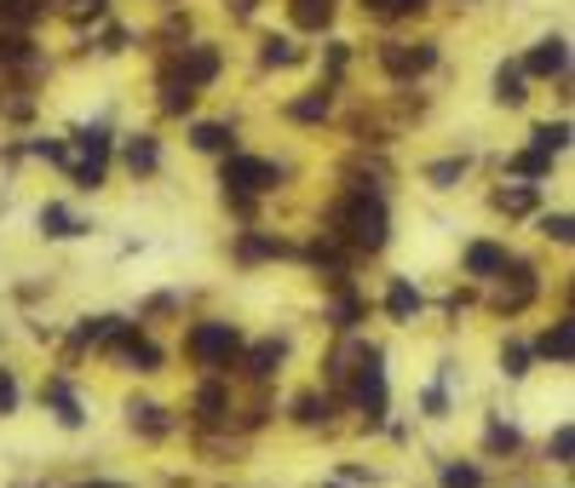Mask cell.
<instances>
[{
    "mask_svg": "<svg viewBox=\"0 0 575 488\" xmlns=\"http://www.w3.org/2000/svg\"><path fill=\"white\" fill-rule=\"evenodd\" d=\"M329 236H340L345 247L357 253H380L391 242V213L380 190H345L329 208Z\"/></svg>",
    "mask_w": 575,
    "mask_h": 488,
    "instance_id": "1",
    "label": "cell"
},
{
    "mask_svg": "<svg viewBox=\"0 0 575 488\" xmlns=\"http://www.w3.org/2000/svg\"><path fill=\"white\" fill-rule=\"evenodd\" d=\"M283 167H270L259 156H224V201H231L236 213H254V196L277 190Z\"/></svg>",
    "mask_w": 575,
    "mask_h": 488,
    "instance_id": "2",
    "label": "cell"
},
{
    "mask_svg": "<svg viewBox=\"0 0 575 488\" xmlns=\"http://www.w3.org/2000/svg\"><path fill=\"white\" fill-rule=\"evenodd\" d=\"M236 351H242V333H236V322H196L190 333H185V356L196 368H208V374H219V368H231L236 363Z\"/></svg>",
    "mask_w": 575,
    "mask_h": 488,
    "instance_id": "3",
    "label": "cell"
},
{
    "mask_svg": "<svg viewBox=\"0 0 575 488\" xmlns=\"http://www.w3.org/2000/svg\"><path fill=\"white\" fill-rule=\"evenodd\" d=\"M104 167H110V126H81L75 133V156H69V178L81 190H98Z\"/></svg>",
    "mask_w": 575,
    "mask_h": 488,
    "instance_id": "4",
    "label": "cell"
},
{
    "mask_svg": "<svg viewBox=\"0 0 575 488\" xmlns=\"http://www.w3.org/2000/svg\"><path fill=\"white\" fill-rule=\"evenodd\" d=\"M438 64V41H386L380 46V69L391 81H414V75H427Z\"/></svg>",
    "mask_w": 575,
    "mask_h": 488,
    "instance_id": "5",
    "label": "cell"
},
{
    "mask_svg": "<svg viewBox=\"0 0 575 488\" xmlns=\"http://www.w3.org/2000/svg\"><path fill=\"white\" fill-rule=\"evenodd\" d=\"M167 75H173V81H179L185 92H202V87H213V81H219V46H208V41L185 46V53H179V64H173Z\"/></svg>",
    "mask_w": 575,
    "mask_h": 488,
    "instance_id": "6",
    "label": "cell"
},
{
    "mask_svg": "<svg viewBox=\"0 0 575 488\" xmlns=\"http://www.w3.org/2000/svg\"><path fill=\"white\" fill-rule=\"evenodd\" d=\"M345 397H352L368 420L386 414V368H380V351L363 356V368H357V379H352V391H345Z\"/></svg>",
    "mask_w": 575,
    "mask_h": 488,
    "instance_id": "7",
    "label": "cell"
},
{
    "mask_svg": "<svg viewBox=\"0 0 575 488\" xmlns=\"http://www.w3.org/2000/svg\"><path fill=\"white\" fill-rule=\"evenodd\" d=\"M507 281H501V293H495V311H523V304H530L535 293H541V276H535V265H512L507 259V270H501Z\"/></svg>",
    "mask_w": 575,
    "mask_h": 488,
    "instance_id": "8",
    "label": "cell"
},
{
    "mask_svg": "<svg viewBox=\"0 0 575 488\" xmlns=\"http://www.w3.org/2000/svg\"><path fill=\"white\" fill-rule=\"evenodd\" d=\"M518 69H523V75H541V81H553V75L564 81V75H570V41H564V35H546V41H535V53L523 58Z\"/></svg>",
    "mask_w": 575,
    "mask_h": 488,
    "instance_id": "9",
    "label": "cell"
},
{
    "mask_svg": "<svg viewBox=\"0 0 575 488\" xmlns=\"http://www.w3.org/2000/svg\"><path fill=\"white\" fill-rule=\"evenodd\" d=\"M110 351H115V363H121V368H133V374H156V368H162V351L150 345L144 333H133V328L121 333V340H115Z\"/></svg>",
    "mask_w": 575,
    "mask_h": 488,
    "instance_id": "10",
    "label": "cell"
},
{
    "mask_svg": "<svg viewBox=\"0 0 575 488\" xmlns=\"http://www.w3.org/2000/svg\"><path fill=\"white\" fill-rule=\"evenodd\" d=\"M41 402L53 408V420H58L64 431H75V425L87 420V414H81V397L69 391V379H46V385H41Z\"/></svg>",
    "mask_w": 575,
    "mask_h": 488,
    "instance_id": "11",
    "label": "cell"
},
{
    "mask_svg": "<svg viewBox=\"0 0 575 488\" xmlns=\"http://www.w3.org/2000/svg\"><path fill=\"white\" fill-rule=\"evenodd\" d=\"M121 162H128V173H133V178H150V173L162 167V144L150 138V133H133L128 144H121Z\"/></svg>",
    "mask_w": 575,
    "mask_h": 488,
    "instance_id": "12",
    "label": "cell"
},
{
    "mask_svg": "<svg viewBox=\"0 0 575 488\" xmlns=\"http://www.w3.org/2000/svg\"><path fill=\"white\" fill-rule=\"evenodd\" d=\"M530 356H546V363H559V368H564L570 356H575V322H570V317H564V322H553V328H546L541 340H535V351H530Z\"/></svg>",
    "mask_w": 575,
    "mask_h": 488,
    "instance_id": "13",
    "label": "cell"
},
{
    "mask_svg": "<svg viewBox=\"0 0 575 488\" xmlns=\"http://www.w3.org/2000/svg\"><path fill=\"white\" fill-rule=\"evenodd\" d=\"M501 270H507V247H501V242H472V247H466V276L495 281Z\"/></svg>",
    "mask_w": 575,
    "mask_h": 488,
    "instance_id": "14",
    "label": "cell"
},
{
    "mask_svg": "<svg viewBox=\"0 0 575 488\" xmlns=\"http://www.w3.org/2000/svg\"><path fill=\"white\" fill-rule=\"evenodd\" d=\"M288 242L283 236H259V230H242L236 236V265H259V259H283Z\"/></svg>",
    "mask_w": 575,
    "mask_h": 488,
    "instance_id": "15",
    "label": "cell"
},
{
    "mask_svg": "<svg viewBox=\"0 0 575 488\" xmlns=\"http://www.w3.org/2000/svg\"><path fill=\"white\" fill-rule=\"evenodd\" d=\"M363 356H368V345H357V340H345L334 356H329V385L345 397V385H352V374L363 368Z\"/></svg>",
    "mask_w": 575,
    "mask_h": 488,
    "instance_id": "16",
    "label": "cell"
},
{
    "mask_svg": "<svg viewBox=\"0 0 575 488\" xmlns=\"http://www.w3.org/2000/svg\"><path fill=\"white\" fill-rule=\"evenodd\" d=\"M128 328H133L128 317H87L81 328H75V345H115Z\"/></svg>",
    "mask_w": 575,
    "mask_h": 488,
    "instance_id": "17",
    "label": "cell"
},
{
    "mask_svg": "<svg viewBox=\"0 0 575 488\" xmlns=\"http://www.w3.org/2000/svg\"><path fill=\"white\" fill-rule=\"evenodd\" d=\"M190 144L196 149H208V156H236V133L224 121H202V126H190Z\"/></svg>",
    "mask_w": 575,
    "mask_h": 488,
    "instance_id": "18",
    "label": "cell"
},
{
    "mask_svg": "<svg viewBox=\"0 0 575 488\" xmlns=\"http://www.w3.org/2000/svg\"><path fill=\"white\" fill-rule=\"evenodd\" d=\"M329 110H334V92H322V87H311V92H299L294 104H288V121H299V126H311V121H329Z\"/></svg>",
    "mask_w": 575,
    "mask_h": 488,
    "instance_id": "19",
    "label": "cell"
},
{
    "mask_svg": "<svg viewBox=\"0 0 575 488\" xmlns=\"http://www.w3.org/2000/svg\"><path fill=\"white\" fill-rule=\"evenodd\" d=\"M224 414H231V397H224V385H219V379L196 385V420H202V425H219Z\"/></svg>",
    "mask_w": 575,
    "mask_h": 488,
    "instance_id": "20",
    "label": "cell"
},
{
    "mask_svg": "<svg viewBox=\"0 0 575 488\" xmlns=\"http://www.w3.org/2000/svg\"><path fill=\"white\" fill-rule=\"evenodd\" d=\"M294 30H329L334 23V0H288Z\"/></svg>",
    "mask_w": 575,
    "mask_h": 488,
    "instance_id": "21",
    "label": "cell"
},
{
    "mask_svg": "<svg viewBox=\"0 0 575 488\" xmlns=\"http://www.w3.org/2000/svg\"><path fill=\"white\" fill-rule=\"evenodd\" d=\"M414 311H420V288H414L409 276H397L391 288H386V317H391V322H409Z\"/></svg>",
    "mask_w": 575,
    "mask_h": 488,
    "instance_id": "22",
    "label": "cell"
},
{
    "mask_svg": "<svg viewBox=\"0 0 575 488\" xmlns=\"http://www.w3.org/2000/svg\"><path fill=\"white\" fill-rule=\"evenodd\" d=\"M41 230H46V236H53V242H69V236H81V219H75L69 208H58V201H46V208H41Z\"/></svg>",
    "mask_w": 575,
    "mask_h": 488,
    "instance_id": "23",
    "label": "cell"
},
{
    "mask_svg": "<svg viewBox=\"0 0 575 488\" xmlns=\"http://www.w3.org/2000/svg\"><path fill=\"white\" fill-rule=\"evenodd\" d=\"M30 64H35V46H30V35L0 30V69H30Z\"/></svg>",
    "mask_w": 575,
    "mask_h": 488,
    "instance_id": "24",
    "label": "cell"
},
{
    "mask_svg": "<svg viewBox=\"0 0 575 488\" xmlns=\"http://www.w3.org/2000/svg\"><path fill=\"white\" fill-rule=\"evenodd\" d=\"M46 7H53V0H0V23L23 35V30H30V23H35Z\"/></svg>",
    "mask_w": 575,
    "mask_h": 488,
    "instance_id": "25",
    "label": "cell"
},
{
    "mask_svg": "<svg viewBox=\"0 0 575 488\" xmlns=\"http://www.w3.org/2000/svg\"><path fill=\"white\" fill-rule=\"evenodd\" d=\"M128 414H133V431H144V436H167L173 431V420H167L162 402H133Z\"/></svg>",
    "mask_w": 575,
    "mask_h": 488,
    "instance_id": "26",
    "label": "cell"
},
{
    "mask_svg": "<svg viewBox=\"0 0 575 488\" xmlns=\"http://www.w3.org/2000/svg\"><path fill=\"white\" fill-rule=\"evenodd\" d=\"M277 363H283V340H265V345H254V351H247V379H270V374H277Z\"/></svg>",
    "mask_w": 575,
    "mask_h": 488,
    "instance_id": "27",
    "label": "cell"
},
{
    "mask_svg": "<svg viewBox=\"0 0 575 488\" xmlns=\"http://www.w3.org/2000/svg\"><path fill=\"white\" fill-rule=\"evenodd\" d=\"M259 64H265V69H288V64H299V46H294L288 35H265V41H259Z\"/></svg>",
    "mask_w": 575,
    "mask_h": 488,
    "instance_id": "28",
    "label": "cell"
},
{
    "mask_svg": "<svg viewBox=\"0 0 575 488\" xmlns=\"http://www.w3.org/2000/svg\"><path fill=\"white\" fill-rule=\"evenodd\" d=\"M329 414H334V397H322V391L294 397V420H299V425H322Z\"/></svg>",
    "mask_w": 575,
    "mask_h": 488,
    "instance_id": "29",
    "label": "cell"
},
{
    "mask_svg": "<svg viewBox=\"0 0 575 488\" xmlns=\"http://www.w3.org/2000/svg\"><path fill=\"white\" fill-rule=\"evenodd\" d=\"M535 149L541 156H564L570 149V121H541L535 126Z\"/></svg>",
    "mask_w": 575,
    "mask_h": 488,
    "instance_id": "30",
    "label": "cell"
},
{
    "mask_svg": "<svg viewBox=\"0 0 575 488\" xmlns=\"http://www.w3.org/2000/svg\"><path fill=\"white\" fill-rule=\"evenodd\" d=\"M495 98H501V104H523V98H530V92H523V69L518 64L495 69Z\"/></svg>",
    "mask_w": 575,
    "mask_h": 488,
    "instance_id": "31",
    "label": "cell"
},
{
    "mask_svg": "<svg viewBox=\"0 0 575 488\" xmlns=\"http://www.w3.org/2000/svg\"><path fill=\"white\" fill-rule=\"evenodd\" d=\"M443 488H484V472L472 459H443Z\"/></svg>",
    "mask_w": 575,
    "mask_h": 488,
    "instance_id": "32",
    "label": "cell"
},
{
    "mask_svg": "<svg viewBox=\"0 0 575 488\" xmlns=\"http://www.w3.org/2000/svg\"><path fill=\"white\" fill-rule=\"evenodd\" d=\"M495 208H501V213H535V185H512V190H495Z\"/></svg>",
    "mask_w": 575,
    "mask_h": 488,
    "instance_id": "33",
    "label": "cell"
},
{
    "mask_svg": "<svg viewBox=\"0 0 575 488\" xmlns=\"http://www.w3.org/2000/svg\"><path fill=\"white\" fill-rule=\"evenodd\" d=\"M190 104H196V92H185L173 75H162V110L167 115H190Z\"/></svg>",
    "mask_w": 575,
    "mask_h": 488,
    "instance_id": "34",
    "label": "cell"
},
{
    "mask_svg": "<svg viewBox=\"0 0 575 488\" xmlns=\"http://www.w3.org/2000/svg\"><path fill=\"white\" fill-rule=\"evenodd\" d=\"M546 459H553V466H570L575 459V425H559L553 436H546Z\"/></svg>",
    "mask_w": 575,
    "mask_h": 488,
    "instance_id": "35",
    "label": "cell"
},
{
    "mask_svg": "<svg viewBox=\"0 0 575 488\" xmlns=\"http://www.w3.org/2000/svg\"><path fill=\"white\" fill-rule=\"evenodd\" d=\"M518 178H546V173H553V156H541V149H523V156H512L507 162Z\"/></svg>",
    "mask_w": 575,
    "mask_h": 488,
    "instance_id": "36",
    "label": "cell"
},
{
    "mask_svg": "<svg viewBox=\"0 0 575 488\" xmlns=\"http://www.w3.org/2000/svg\"><path fill=\"white\" fill-rule=\"evenodd\" d=\"M518 443H523V436H518V425H507V420H495L489 436H484V448H489V454H512Z\"/></svg>",
    "mask_w": 575,
    "mask_h": 488,
    "instance_id": "37",
    "label": "cell"
},
{
    "mask_svg": "<svg viewBox=\"0 0 575 488\" xmlns=\"http://www.w3.org/2000/svg\"><path fill=\"white\" fill-rule=\"evenodd\" d=\"M357 322H363V299H357V293H340V299H334V328L352 333Z\"/></svg>",
    "mask_w": 575,
    "mask_h": 488,
    "instance_id": "38",
    "label": "cell"
},
{
    "mask_svg": "<svg viewBox=\"0 0 575 488\" xmlns=\"http://www.w3.org/2000/svg\"><path fill=\"white\" fill-rule=\"evenodd\" d=\"M461 173H466V156H449V162H432V167H427V178H432L438 190H455Z\"/></svg>",
    "mask_w": 575,
    "mask_h": 488,
    "instance_id": "39",
    "label": "cell"
},
{
    "mask_svg": "<svg viewBox=\"0 0 575 488\" xmlns=\"http://www.w3.org/2000/svg\"><path fill=\"white\" fill-rule=\"evenodd\" d=\"M420 7H427V0H363V12H374V18H409Z\"/></svg>",
    "mask_w": 575,
    "mask_h": 488,
    "instance_id": "40",
    "label": "cell"
},
{
    "mask_svg": "<svg viewBox=\"0 0 575 488\" xmlns=\"http://www.w3.org/2000/svg\"><path fill=\"white\" fill-rule=\"evenodd\" d=\"M501 368H507V379H523V374H530V345L512 340V345L501 351Z\"/></svg>",
    "mask_w": 575,
    "mask_h": 488,
    "instance_id": "41",
    "label": "cell"
},
{
    "mask_svg": "<svg viewBox=\"0 0 575 488\" xmlns=\"http://www.w3.org/2000/svg\"><path fill=\"white\" fill-rule=\"evenodd\" d=\"M541 236L564 247V242H570V213H546V219H541Z\"/></svg>",
    "mask_w": 575,
    "mask_h": 488,
    "instance_id": "42",
    "label": "cell"
},
{
    "mask_svg": "<svg viewBox=\"0 0 575 488\" xmlns=\"http://www.w3.org/2000/svg\"><path fill=\"white\" fill-rule=\"evenodd\" d=\"M75 23H87V18H104L110 12V0H69V7H64Z\"/></svg>",
    "mask_w": 575,
    "mask_h": 488,
    "instance_id": "43",
    "label": "cell"
},
{
    "mask_svg": "<svg viewBox=\"0 0 575 488\" xmlns=\"http://www.w3.org/2000/svg\"><path fill=\"white\" fill-rule=\"evenodd\" d=\"M18 408V379H12V368H0V414H12Z\"/></svg>",
    "mask_w": 575,
    "mask_h": 488,
    "instance_id": "44",
    "label": "cell"
},
{
    "mask_svg": "<svg viewBox=\"0 0 575 488\" xmlns=\"http://www.w3.org/2000/svg\"><path fill=\"white\" fill-rule=\"evenodd\" d=\"M443 408H449V397H443V385H432V391H427V414L438 420V414H443Z\"/></svg>",
    "mask_w": 575,
    "mask_h": 488,
    "instance_id": "45",
    "label": "cell"
},
{
    "mask_svg": "<svg viewBox=\"0 0 575 488\" xmlns=\"http://www.w3.org/2000/svg\"><path fill=\"white\" fill-rule=\"evenodd\" d=\"M329 69H334V75L345 69V41H334V46H329Z\"/></svg>",
    "mask_w": 575,
    "mask_h": 488,
    "instance_id": "46",
    "label": "cell"
},
{
    "mask_svg": "<svg viewBox=\"0 0 575 488\" xmlns=\"http://www.w3.org/2000/svg\"><path fill=\"white\" fill-rule=\"evenodd\" d=\"M224 7H231L236 18H254V7H259V0H224Z\"/></svg>",
    "mask_w": 575,
    "mask_h": 488,
    "instance_id": "47",
    "label": "cell"
},
{
    "mask_svg": "<svg viewBox=\"0 0 575 488\" xmlns=\"http://www.w3.org/2000/svg\"><path fill=\"white\" fill-rule=\"evenodd\" d=\"M81 488H128V483H81Z\"/></svg>",
    "mask_w": 575,
    "mask_h": 488,
    "instance_id": "48",
    "label": "cell"
},
{
    "mask_svg": "<svg viewBox=\"0 0 575 488\" xmlns=\"http://www.w3.org/2000/svg\"><path fill=\"white\" fill-rule=\"evenodd\" d=\"M334 488H340V483H334Z\"/></svg>",
    "mask_w": 575,
    "mask_h": 488,
    "instance_id": "49",
    "label": "cell"
}]
</instances>
